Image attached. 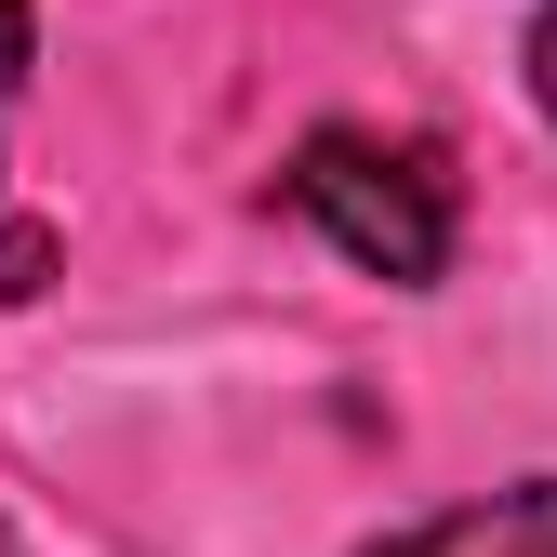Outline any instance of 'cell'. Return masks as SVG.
Instances as JSON below:
<instances>
[{
	"label": "cell",
	"mask_w": 557,
	"mask_h": 557,
	"mask_svg": "<svg viewBox=\"0 0 557 557\" xmlns=\"http://www.w3.org/2000/svg\"><path fill=\"white\" fill-rule=\"evenodd\" d=\"M278 199H293L345 265L398 278V293H425V278L451 265V173H438V147H411V133L319 120L293 147V173H278Z\"/></svg>",
	"instance_id": "6da1fadb"
},
{
	"label": "cell",
	"mask_w": 557,
	"mask_h": 557,
	"mask_svg": "<svg viewBox=\"0 0 557 557\" xmlns=\"http://www.w3.org/2000/svg\"><path fill=\"white\" fill-rule=\"evenodd\" d=\"M372 557H557V478H518V492H492V505H451V518L398 531Z\"/></svg>",
	"instance_id": "7a4b0ae2"
},
{
	"label": "cell",
	"mask_w": 557,
	"mask_h": 557,
	"mask_svg": "<svg viewBox=\"0 0 557 557\" xmlns=\"http://www.w3.org/2000/svg\"><path fill=\"white\" fill-rule=\"evenodd\" d=\"M53 278V226H0V306H27Z\"/></svg>",
	"instance_id": "3957f363"
},
{
	"label": "cell",
	"mask_w": 557,
	"mask_h": 557,
	"mask_svg": "<svg viewBox=\"0 0 557 557\" xmlns=\"http://www.w3.org/2000/svg\"><path fill=\"white\" fill-rule=\"evenodd\" d=\"M27 66H40V27H27V0H0V94H27Z\"/></svg>",
	"instance_id": "277c9868"
},
{
	"label": "cell",
	"mask_w": 557,
	"mask_h": 557,
	"mask_svg": "<svg viewBox=\"0 0 557 557\" xmlns=\"http://www.w3.org/2000/svg\"><path fill=\"white\" fill-rule=\"evenodd\" d=\"M531 94H544V120H557V0L531 14Z\"/></svg>",
	"instance_id": "5b68a950"
},
{
	"label": "cell",
	"mask_w": 557,
	"mask_h": 557,
	"mask_svg": "<svg viewBox=\"0 0 557 557\" xmlns=\"http://www.w3.org/2000/svg\"><path fill=\"white\" fill-rule=\"evenodd\" d=\"M0 557H27V544H14V518H0Z\"/></svg>",
	"instance_id": "8992f818"
}]
</instances>
